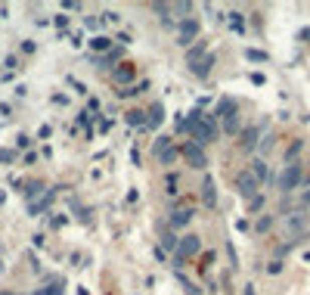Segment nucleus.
<instances>
[{
  "instance_id": "1",
  "label": "nucleus",
  "mask_w": 310,
  "mask_h": 295,
  "mask_svg": "<svg viewBox=\"0 0 310 295\" xmlns=\"http://www.w3.org/2000/svg\"><path fill=\"white\" fill-rule=\"evenodd\" d=\"M183 127L192 134V143H195V146H208V143H214V137H217L214 115H205V112H192V115L183 121Z\"/></svg>"
},
{
  "instance_id": "2",
  "label": "nucleus",
  "mask_w": 310,
  "mask_h": 295,
  "mask_svg": "<svg viewBox=\"0 0 310 295\" xmlns=\"http://www.w3.org/2000/svg\"><path fill=\"white\" fill-rule=\"evenodd\" d=\"M301 180H304V168H301L298 162H288L285 168H282V174L276 177V187H279V193H291Z\"/></svg>"
},
{
  "instance_id": "3",
  "label": "nucleus",
  "mask_w": 310,
  "mask_h": 295,
  "mask_svg": "<svg viewBox=\"0 0 310 295\" xmlns=\"http://www.w3.org/2000/svg\"><path fill=\"white\" fill-rule=\"evenodd\" d=\"M198 249H202V239H198L195 233H189V236H183V239H180V243H177V252H174V258H177V267L183 264L186 258H192Z\"/></svg>"
},
{
  "instance_id": "4",
  "label": "nucleus",
  "mask_w": 310,
  "mask_h": 295,
  "mask_svg": "<svg viewBox=\"0 0 310 295\" xmlns=\"http://www.w3.org/2000/svg\"><path fill=\"white\" fill-rule=\"evenodd\" d=\"M236 187H239V193L251 202V199H258V187H261V183L254 180V174H251V171H242V174H239V180H236Z\"/></svg>"
},
{
  "instance_id": "5",
  "label": "nucleus",
  "mask_w": 310,
  "mask_h": 295,
  "mask_svg": "<svg viewBox=\"0 0 310 295\" xmlns=\"http://www.w3.org/2000/svg\"><path fill=\"white\" fill-rule=\"evenodd\" d=\"M183 156H186V162L192 165V168H205V165H208L205 150H202V146H195V143H186V146H183Z\"/></svg>"
},
{
  "instance_id": "6",
  "label": "nucleus",
  "mask_w": 310,
  "mask_h": 295,
  "mask_svg": "<svg viewBox=\"0 0 310 295\" xmlns=\"http://www.w3.org/2000/svg\"><path fill=\"white\" fill-rule=\"evenodd\" d=\"M155 156H158V162L171 165V162L177 159V146H174L168 137H161V140H155Z\"/></svg>"
},
{
  "instance_id": "7",
  "label": "nucleus",
  "mask_w": 310,
  "mask_h": 295,
  "mask_svg": "<svg viewBox=\"0 0 310 295\" xmlns=\"http://www.w3.org/2000/svg\"><path fill=\"white\" fill-rule=\"evenodd\" d=\"M195 38H198V22H195V19H186L183 25H180V31H177V44L189 47Z\"/></svg>"
},
{
  "instance_id": "8",
  "label": "nucleus",
  "mask_w": 310,
  "mask_h": 295,
  "mask_svg": "<svg viewBox=\"0 0 310 295\" xmlns=\"http://www.w3.org/2000/svg\"><path fill=\"white\" fill-rule=\"evenodd\" d=\"M258 137H261V127H245V131H239V146L245 153H251L258 146Z\"/></svg>"
},
{
  "instance_id": "9",
  "label": "nucleus",
  "mask_w": 310,
  "mask_h": 295,
  "mask_svg": "<svg viewBox=\"0 0 310 295\" xmlns=\"http://www.w3.org/2000/svg\"><path fill=\"white\" fill-rule=\"evenodd\" d=\"M285 227L291 230V236L304 233V227H307V217H304V211H291V214L285 217Z\"/></svg>"
},
{
  "instance_id": "10",
  "label": "nucleus",
  "mask_w": 310,
  "mask_h": 295,
  "mask_svg": "<svg viewBox=\"0 0 310 295\" xmlns=\"http://www.w3.org/2000/svg\"><path fill=\"white\" fill-rule=\"evenodd\" d=\"M211 65H214V56H211V53H205V56L198 59V62H192L189 68H192L195 78H208V75H211Z\"/></svg>"
},
{
  "instance_id": "11",
  "label": "nucleus",
  "mask_w": 310,
  "mask_h": 295,
  "mask_svg": "<svg viewBox=\"0 0 310 295\" xmlns=\"http://www.w3.org/2000/svg\"><path fill=\"white\" fill-rule=\"evenodd\" d=\"M248 171L254 174V180H258V183H267V180H270V168H267V162H264V159H254Z\"/></svg>"
},
{
  "instance_id": "12",
  "label": "nucleus",
  "mask_w": 310,
  "mask_h": 295,
  "mask_svg": "<svg viewBox=\"0 0 310 295\" xmlns=\"http://www.w3.org/2000/svg\"><path fill=\"white\" fill-rule=\"evenodd\" d=\"M202 196H205V205L208 208L217 205V193H214V180L211 177H205V183H202Z\"/></svg>"
},
{
  "instance_id": "13",
  "label": "nucleus",
  "mask_w": 310,
  "mask_h": 295,
  "mask_svg": "<svg viewBox=\"0 0 310 295\" xmlns=\"http://www.w3.org/2000/svg\"><path fill=\"white\" fill-rule=\"evenodd\" d=\"M224 131L227 134H239V109H233V112L224 118Z\"/></svg>"
},
{
  "instance_id": "14",
  "label": "nucleus",
  "mask_w": 310,
  "mask_h": 295,
  "mask_svg": "<svg viewBox=\"0 0 310 295\" xmlns=\"http://www.w3.org/2000/svg\"><path fill=\"white\" fill-rule=\"evenodd\" d=\"M189 217H192V208H180V211H174L171 227H183V224H189Z\"/></svg>"
},
{
  "instance_id": "15",
  "label": "nucleus",
  "mask_w": 310,
  "mask_h": 295,
  "mask_svg": "<svg viewBox=\"0 0 310 295\" xmlns=\"http://www.w3.org/2000/svg\"><path fill=\"white\" fill-rule=\"evenodd\" d=\"M161 118H165V115H161V103H155V106L149 109V118H146V124H149V127H158Z\"/></svg>"
},
{
  "instance_id": "16",
  "label": "nucleus",
  "mask_w": 310,
  "mask_h": 295,
  "mask_svg": "<svg viewBox=\"0 0 310 295\" xmlns=\"http://www.w3.org/2000/svg\"><path fill=\"white\" fill-rule=\"evenodd\" d=\"M202 56H205V44H195V47H192V50L186 53V62L192 65V62H198V59H202Z\"/></svg>"
},
{
  "instance_id": "17",
  "label": "nucleus",
  "mask_w": 310,
  "mask_h": 295,
  "mask_svg": "<svg viewBox=\"0 0 310 295\" xmlns=\"http://www.w3.org/2000/svg\"><path fill=\"white\" fill-rule=\"evenodd\" d=\"M245 56L251 62H267V53H261V50H245Z\"/></svg>"
},
{
  "instance_id": "18",
  "label": "nucleus",
  "mask_w": 310,
  "mask_h": 295,
  "mask_svg": "<svg viewBox=\"0 0 310 295\" xmlns=\"http://www.w3.org/2000/svg\"><path fill=\"white\" fill-rule=\"evenodd\" d=\"M38 295H62V286L53 283V286H47V289H38Z\"/></svg>"
},
{
  "instance_id": "19",
  "label": "nucleus",
  "mask_w": 310,
  "mask_h": 295,
  "mask_svg": "<svg viewBox=\"0 0 310 295\" xmlns=\"http://www.w3.org/2000/svg\"><path fill=\"white\" fill-rule=\"evenodd\" d=\"M127 121H131V124H146L143 112H127Z\"/></svg>"
},
{
  "instance_id": "20",
  "label": "nucleus",
  "mask_w": 310,
  "mask_h": 295,
  "mask_svg": "<svg viewBox=\"0 0 310 295\" xmlns=\"http://www.w3.org/2000/svg\"><path fill=\"white\" fill-rule=\"evenodd\" d=\"M90 47H93V50H106V47H109V38H93V41H90Z\"/></svg>"
},
{
  "instance_id": "21",
  "label": "nucleus",
  "mask_w": 310,
  "mask_h": 295,
  "mask_svg": "<svg viewBox=\"0 0 310 295\" xmlns=\"http://www.w3.org/2000/svg\"><path fill=\"white\" fill-rule=\"evenodd\" d=\"M261 150H264V153H270V150H273V134H267V137H264V143H261Z\"/></svg>"
},
{
  "instance_id": "22",
  "label": "nucleus",
  "mask_w": 310,
  "mask_h": 295,
  "mask_svg": "<svg viewBox=\"0 0 310 295\" xmlns=\"http://www.w3.org/2000/svg\"><path fill=\"white\" fill-rule=\"evenodd\" d=\"M131 75H134L131 68H121V71H118V81H131Z\"/></svg>"
},
{
  "instance_id": "23",
  "label": "nucleus",
  "mask_w": 310,
  "mask_h": 295,
  "mask_svg": "<svg viewBox=\"0 0 310 295\" xmlns=\"http://www.w3.org/2000/svg\"><path fill=\"white\" fill-rule=\"evenodd\" d=\"M245 295H254V289H251V286H248V289H245Z\"/></svg>"
},
{
  "instance_id": "24",
  "label": "nucleus",
  "mask_w": 310,
  "mask_h": 295,
  "mask_svg": "<svg viewBox=\"0 0 310 295\" xmlns=\"http://www.w3.org/2000/svg\"><path fill=\"white\" fill-rule=\"evenodd\" d=\"M304 199H307V202H310V190H307V196H304Z\"/></svg>"
},
{
  "instance_id": "25",
  "label": "nucleus",
  "mask_w": 310,
  "mask_h": 295,
  "mask_svg": "<svg viewBox=\"0 0 310 295\" xmlns=\"http://www.w3.org/2000/svg\"><path fill=\"white\" fill-rule=\"evenodd\" d=\"M0 295H10V292H0Z\"/></svg>"
}]
</instances>
